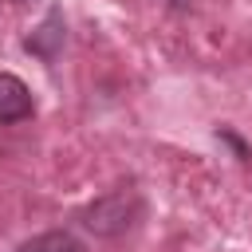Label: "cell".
Returning a JSON list of instances; mask_svg holds the SVG:
<instances>
[{"instance_id": "cell-2", "label": "cell", "mask_w": 252, "mask_h": 252, "mask_svg": "<svg viewBox=\"0 0 252 252\" xmlns=\"http://www.w3.org/2000/svg\"><path fill=\"white\" fill-rule=\"evenodd\" d=\"M35 102L24 79H16L12 71H0V122H24L32 118Z\"/></svg>"}, {"instance_id": "cell-1", "label": "cell", "mask_w": 252, "mask_h": 252, "mask_svg": "<svg viewBox=\"0 0 252 252\" xmlns=\"http://www.w3.org/2000/svg\"><path fill=\"white\" fill-rule=\"evenodd\" d=\"M138 213H142L138 193L134 189H114V193H106V197H98L83 209V224L94 236H118L138 220Z\"/></svg>"}, {"instance_id": "cell-4", "label": "cell", "mask_w": 252, "mask_h": 252, "mask_svg": "<svg viewBox=\"0 0 252 252\" xmlns=\"http://www.w3.org/2000/svg\"><path fill=\"white\" fill-rule=\"evenodd\" d=\"M165 4H169L173 12H185V8H189V0H165Z\"/></svg>"}, {"instance_id": "cell-3", "label": "cell", "mask_w": 252, "mask_h": 252, "mask_svg": "<svg viewBox=\"0 0 252 252\" xmlns=\"http://www.w3.org/2000/svg\"><path fill=\"white\" fill-rule=\"evenodd\" d=\"M16 252H87L71 232H63V228H51V232H39V236H32V240H24Z\"/></svg>"}]
</instances>
